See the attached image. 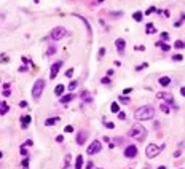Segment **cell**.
<instances>
[{"mask_svg":"<svg viewBox=\"0 0 185 169\" xmlns=\"http://www.w3.org/2000/svg\"><path fill=\"white\" fill-rule=\"evenodd\" d=\"M153 117H155V107L152 105H142L134 113V118L137 121H147V120H152Z\"/></svg>","mask_w":185,"mask_h":169,"instance_id":"1","label":"cell"},{"mask_svg":"<svg viewBox=\"0 0 185 169\" xmlns=\"http://www.w3.org/2000/svg\"><path fill=\"white\" fill-rule=\"evenodd\" d=\"M128 136L136 139V140H144L147 137V129L140 124H133V128L128 131Z\"/></svg>","mask_w":185,"mask_h":169,"instance_id":"2","label":"cell"},{"mask_svg":"<svg viewBox=\"0 0 185 169\" xmlns=\"http://www.w3.org/2000/svg\"><path fill=\"white\" fill-rule=\"evenodd\" d=\"M45 80L43 78H38V80H35V83H34V86H32V97L37 101V99H40V96H41V93H43V89H45Z\"/></svg>","mask_w":185,"mask_h":169,"instance_id":"3","label":"cell"},{"mask_svg":"<svg viewBox=\"0 0 185 169\" xmlns=\"http://www.w3.org/2000/svg\"><path fill=\"white\" fill-rule=\"evenodd\" d=\"M50 37L54 40V41H58V40H61V38H64V37H67V31H65V27L58 26V27H54V29L51 31Z\"/></svg>","mask_w":185,"mask_h":169,"instance_id":"4","label":"cell"},{"mask_svg":"<svg viewBox=\"0 0 185 169\" xmlns=\"http://www.w3.org/2000/svg\"><path fill=\"white\" fill-rule=\"evenodd\" d=\"M161 148H163V147H158V145H155V144H148L147 148H145V155H147V158H155V156H158Z\"/></svg>","mask_w":185,"mask_h":169,"instance_id":"5","label":"cell"},{"mask_svg":"<svg viewBox=\"0 0 185 169\" xmlns=\"http://www.w3.org/2000/svg\"><path fill=\"white\" fill-rule=\"evenodd\" d=\"M101 150H102V144H101V140H93L91 144H89L86 153L88 155H96V153L101 152Z\"/></svg>","mask_w":185,"mask_h":169,"instance_id":"6","label":"cell"},{"mask_svg":"<svg viewBox=\"0 0 185 169\" xmlns=\"http://www.w3.org/2000/svg\"><path fill=\"white\" fill-rule=\"evenodd\" d=\"M62 61H56V62H53L51 64V69H50V78L51 80H54V78L58 77V74H59V70H61V67H62Z\"/></svg>","mask_w":185,"mask_h":169,"instance_id":"7","label":"cell"},{"mask_svg":"<svg viewBox=\"0 0 185 169\" xmlns=\"http://www.w3.org/2000/svg\"><path fill=\"white\" fill-rule=\"evenodd\" d=\"M156 97L158 99H164V102L169 104V105H174V96H172L171 93H156Z\"/></svg>","mask_w":185,"mask_h":169,"instance_id":"8","label":"cell"},{"mask_svg":"<svg viewBox=\"0 0 185 169\" xmlns=\"http://www.w3.org/2000/svg\"><path fill=\"white\" fill-rule=\"evenodd\" d=\"M136 155H137V147L136 145H128L124 148V156H126V158H134Z\"/></svg>","mask_w":185,"mask_h":169,"instance_id":"9","label":"cell"},{"mask_svg":"<svg viewBox=\"0 0 185 169\" xmlns=\"http://www.w3.org/2000/svg\"><path fill=\"white\" fill-rule=\"evenodd\" d=\"M86 137H88V132L86 131H80L78 134H77V139H75L77 145H83V144L86 142Z\"/></svg>","mask_w":185,"mask_h":169,"instance_id":"10","label":"cell"},{"mask_svg":"<svg viewBox=\"0 0 185 169\" xmlns=\"http://www.w3.org/2000/svg\"><path fill=\"white\" fill-rule=\"evenodd\" d=\"M115 46H117L118 53L123 54V53H124V48H126V41H124L123 38H117V40H115Z\"/></svg>","mask_w":185,"mask_h":169,"instance_id":"11","label":"cell"},{"mask_svg":"<svg viewBox=\"0 0 185 169\" xmlns=\"http://www.w3.org/2000/svg\"><path fill=\"white\" fill-rule=\"evenodd\" d=\"M31 121H32V117H31V115H22V117H21V128L26 129L27 126L31 124Z\"/></svg>","mask_w":185,"mask_h":169,"instance_id":"12","label":"cell"},{"mask_svg":"<svg viewBox=\"0 0 185 169\" xmlns=\"http://www.w3.org/2000/svg\"><path fill=\"white\" fill-rule=\"evenodd\" d=\"M80 97H81V101H85V102H88V104H89V102L93 101V97H91V94H89V91H86V89H85V91H81V94H80Z\"/></svg>","mask_w":185,"mask_h":169,"instance_id":"13","label":"cell"},{"mask_svg":"<svg viewBox=\"0 0 185 169\" xmlns=\"http://www.w3.org/2000/svg\"><path fill=\"white\" fill-rule=\"evenodd\" d=\"M155 46H158V48H161L163 51H169L171 50V46L169 45H166L164 41H161V40H158V41H155Z\"/></svg>","mask_w":185,"mask_h":169,"instance_id":"14","label":"cell"},{"mask_svg":"<svg viewBox=\"0 0 185 169\" xmlns=\"http://www.w3.org/2000/svg\"><path fill=\"white\" fill-rule=\"evenodd\" d=\"M10 107L7 105V102L5 101H0V115H5V113H8Z\"/></svg>","mask_w":185,"mask_h":169,"instance_id":"15","label":"cell"},{"mask_svg":"<svg viewBox=\"0 0 185 169\" xmlns=\"http://www.w3.org/2000/svg\"><path fill=\"white\" fill-rule=\"evenodd\" d=\"M158 83L161 84V86H169L171 84V77H161L158 80Z\"/></svg>","mask_w":185,"mask_h":169,"instance_id":"16","label":"cell"},{"mask_svg":"<svg viewBox=\"0 0 185 169\" xmlns=\"http://www.w3.org/2000/svg\"><path fill=\"white\" fill-rule=\"evenodd\" d=\"M72 99H74V94H64V96H61V101L59 102H61V104H69Z\"/></svg>","mask_w":185,"mask_h":169,"instance_id":"17","label":"cell"},{"mask_svg":"<svg viewBox=\"0 0 185 169\" xmlns=\"http://www.w3.org/2000/svg\"><path fill=\"white\" fill-rule=\"evenodd\" d=\"M75 169H83V156L78 155L75 160Z\"/></svg>","mask_w":185,"mask_h":169,"instance_id":"18","label":"cell"},{"mask_svg":"<svg viewBox=\"0 0 185 169\" xmlns=\"http://www.w3.org/2000/svg\"><path fill=\"white\" fill-rule=\"evenodd\" d=\"M75 16H77V18H80V19L83 21V24H85V26H86V29H88V34L91 35V34H93V31H91V26H89V22L86 21V18H83V16H80V15H75Z\"/></svg>","mask_w":185,"mask_h":169,"instance_id":"19","label":"cell"},{"mask_svg":"<svg viewBox=\"0 0 185 169\" xmlns=\"http://www.w3.org/2000/svg\"><path fill=\"white\" fill-rule=\"evenodd\" d=\"M64 89H65L64 84H58V86L54 88V94H56V96H62V94H64Z\"/></svg>","mask_w":185,"mask_h":169,"instance_id":"20","label":"cell"},{"mask_svg":"<svg viewBox=\"0 0 185 169\" xmlns=\"http://www.w3.org/2000/svg\"><path fill=\"white\" fill-rule=\"evenodd\" d=\"M58 121H59V118H58V117H54V118H48V120L45 121V126H53V124H56Z\"/></svg>","mask_w":185,"mask_h":169,"instance_id":"21","label":"cell"},{"mask_svg":"<svg viewBox=\"0 0 185 169\" xmlns=\"http://www.w3.org/2000/svg\"><path fill=\"white\" fill-rule=\"evenodd\" d=\"M133 18H134V21L140 22V21H142V18H144V13H142V11H136V13L133 15Z\"/></svg>","mask_w":185,"mask_h":169,"instance_id":"22","label":"cell"},{"mask_svg":"<svg viewBox=\"0 0 185 169\" xmlns=\"http://www.w3.org/2000/svg\"><path fill=\"white\" fill-rule=\"evenodd\" d=\"M145 32H147V34H153V32H155L153 22H148V24H147V29H145Z\"/></svg>","mask_w":185,"mask_h":169,"instance_id":"23","label":"cell"},{"mask_svg":"<svg viewBox=\"0 0 185 169\" xmlns=\"http://www.w3.org/2000/svg\"><path fill=\"white\" fill-rule=\"evenodd\" d=\"M56 51H58V48H56L54 45H51V46L48 48V51H46V54H48V56H53V54H54Z\"/></svg>","mask_w":185,"mask_h":169,"instance_id":"24","label":"cell"},{"mask_svg":"<svg viewBox=\"0 0 185 169\" xmlns=\"http://www.w3.org/2000/svg\"><path fill=\"white\" fill-rule=\"evenodd\" d=\"M174 46L177 48V50H182V48H185V41H182V40H177L176 43H174Z\"/></svg>","mask_w":185,"mask_h":169,"instance_id":"25","label":"cell"},{"mask_svg":"<svg viewBox=\"0 0 185 169\" xmlns=\"http://www.w3.org/2000/svg\"><path fill=\"white\" fill-rule=\"evenodd\" d=\"M77 86H78V81H77V80H74V81H70V84H69V91H74V89L77 88Z\"/></svg>","mask_w":185,"mask_h":169,"instance_id":"26","label":"cell"},{"mask_svg":"<svg viewBox=\"0 0 185 169\" xmlns=\"http://www.w3.org/2000/svg\"><path fill=\"white\" fill-rule=\"evenodd\" d=\"M110 110H112L113 113H118V112H120V107H118V104H117V102H113V104L110 105Z\"/></svg>","mask_w":185,"mask_h":169,"instance_id":"27","label":"cell"},{"mask_svg":"<svg viewBox=\"0 0 185 169\" xmlns=\"http://www.w3.org/2000/svg\"><path fill=\"white\" fill-rule=\"evenodd\" d=\"M160 38H161V41H168L169 40V34L168 32H161L160 34Z\"/></svg>","mask_w":185,"mask_h":169,"instance_id":"28","label":"cell"},{"mask_svg":"<svg viewBox=\"0 0 185 169\" xmlns=\"http://www.w3.org/2000/svg\"><path fill=\"white\" fill-rule=\"evenodd\" d=\"M118 101H120L121 104H124V105L129 104V97H126V96H120V99H118Z\"/></svg>","mask_w":185,"mask_h":169,"instance_id":"29","label":"cell"},{"mask_svg":"<svg viewBox=\"0 0 185 169\" xmlns=\"http://www.w3.org/2000/svg\"><path fill=\"white\" fill-rule=\"evenodd\" d=\"M160 110L163 112V113H169V107L166 105V104H161V105H160Z\"/></svg>","mask_w":185,"mask_h":169,"instance_id":"30","label":"cell"},{"mask_svg":"<svg viewBox=\"0 0 185 169\" xmlns=\"http://www.w3.org/2000/svg\"><path fill=\"white\" fill-rule=\"evenodd\" d=\"M69 164H70V155H65V160H64V169H65V167H69Z\"/></svg>","mask_w":185,"mask_h":169,"instance_id":"31","label":"cell"},{"mask_svg":"<svg viewBox=\"0 0 185 169\" xmlns=\"http://www.w3.org/2000/svg\"><path fill=\"white\" fill-rule=\"evenodd\" d=\"M21 164H22V169H29V158H24Z\"/></svg>","mask_w":185,"mask_h":169,"instance_id":"32","label":"cell"},{"mask_svg":"<svg viewBox=\"0 0 185 169\" xmlns=\"http://www.w3.org/2000/svg\"><path fill=\"white\" fill-rule=\"evenodd\" d=\"M182 59H183V56H182V54H174V56H172V61H182Z\"/></svg>","mask_w":185,"mask_h":169,"instance_id":"33","label":"cell"},{"mask_svg":"<svg viewBox=\"0 0 185 169\" xmlns=\"http://www.w3.org/2000/svg\"><path fill=\"white\" fill-rule=\"evenodd\" d=\"M72 75H74V69H67V70H65V77H67V78H70Z\"/></svg>","mask_w":185,"mask_h":169,"instance_id":"34","label":"cell"},{"mask_svg":"<svg viewBox=\"0 0 185 169\" xmlns=\"http://www.w3.org/2000/svg\"><path fill=\"white\" fill-rule=\"evenodd\" d=\"M19 153H21V155H22V156H26V155H27V148H26V147H22V145H21V148H19Z\"/></svg>","mask_w":185,"mask_h":169,"instance_id":"35","label":"cell"},{"mask_svg":"<svg viewBox=\"0 0 185 169\" xmlns=\"http://www.w3.org/2000/svg\"><path fill=\"white\" fill-rule=\"evenodd\" d=\"M155 11H156V8H155V7H150V8L145 11V15H152V13H155Z\"/></svg>","mask_w":185,"mask_h":169,"instance_id":"36","label":"cell"},{"mask_svg":"<svg viewBox=\"0 0 185 169\" xmlns=\"http://www.w3.org/2000/svg\"><path fill=\"white\" fill-rule=\"evenodd\" d=\"M104 54H105V48H101V50H99V59H102Z\"/></svg>","mask_w":185,"mask_h":169,"instance_id":"37","label":"cell"},{"mask_svg":"<svg viewBox=\"0 0 185 169\" xmlns=\"http://www.w3.org/2000/svg\"><path fill=\"white\" fill-rule=\"evenodd\" d=\"M118 118H120V120H126V113H124V112H118Z\"/></svg>","mask_w":185,"mask_h":169,"instance_id":"38","label":"cell"},{"mask_svg":"<svg viewBox=\"0 0 185 169\" xmlns=\"http://www.w3.org/2000/svg\"><path fill=\"white\" fill-rule=\"evenodd\" d=\"M101 81H102V84H109V83H110V78H109V77H104Z\"/></svg>","mask_w":185,"mask_h":169,"instance_id":"39","label":"cell"},{"mask_svg":"<svg viewBox=\"0 0 185 169\" xmlns=\"http://www.w3.org/2000/svg\"><path fill=\"white\" fill-rule=\"evenodd\" d=\"M32 144H34V142L31 140V139H29V140H26L24 144H22V147H31V145H32Z\"/></svg>","mask_w":185,"mask_h":169,"instance_id":"40","label":"cell"},{"mask_svg":"<svg viewBox=\"0 0 185 169\" xmlns=\"http://www.w3.org/2000/svg\"><path fill=\"white\" fill-rule=\"evenodd\" d=\"M105 128H109V129H113V128H115V124H113L112 121H109V123L105 124Z\"/></svg>","mask_w":185,"mask_h":169,"instance_id":"41","label":"cell"},{"mask_svg":"<svg viewBox=\"0 0 185 169\" xmlns=\"http://www.w3.org/2000/svg\"><path fill=\"white\" fill-rule=\"evenodd\" d=\"M86 169H94V163H93V161H89L88 164H86Z\"/></svg>","mask_w":185,"mask_h":169,"instance_id":"42","label":"cell"},{"mask_svg":"<svg viewBox=\"0 0 185 169\" xmlns=\"http://www.w3.org/2000/svg\"><path fill=\"white\" fill-rule=\"evenodd\" d=\"M64 131H65V132H72V131H74V126H65Z\"/></svg>","mask_w":185,"mask_h":169,"instance_id":"43","label":"cell"},{"mask_svg":"<svg viewBox=\"0 0 185 169\" xmlns=\"http://www.w3.org/2000/svg\"><path fill=\"white\" fill-rule=\"evenodd\" d=\"M147 65H148V64H147V62H144V64H140L139 67H136V69H137V70H140V69H144V67H147Z\"/></svg>","mask_w":185,"mask_h":169,"instance_id":"44","label":"cell"},{"mask_svg":"<svg viewBox=\"0 0 185 169\" xmlns=\"http://www.w3.org/2000/svg\"><path fill=\"white\" fill-rule=\"evenodd\" d=\"M62 140H64V136H58V137H56V142H59V144H61Z\"/></svg>","mask_w":185,"mask_h":169,"instance_id":"45","label":"cell"},{"mask_svg":"<svg viewBox=\"0 0 185 169\" xmlns=\"http://www.w3.org/2000/svg\"><path fill=\"white\" fill-rule=\"evenodd\" d=\"M182 155V150H177V152L174 153V158H179V156H180Z\"/></svg>","mask_w":185,"mask_h":169,"instance_id":"46","label":"cell"},{"mask_svg":"<svg viewBox=\"0 0 185 169\" xmlns=\"http://www.w3.org/2000/svg\"><path fill=\"white\" fill-rule=\"evenodd\" d=\"M131 91H133V88H126V89H124V91H123V93H124V94H129Z\"/></svg>","mask_w":185,"mask_h":169,"instance_id":"47","label":"cell"},{"mask_svg":"<svg viewBox=\"0 0 185 169\" xmlns=\"http://www.w3.org/2000/svg\"><path fill=\"white\" fill-rule=\"evenodd\" d=\"M10 94H11L10 89H5V91H3V96H10Z\"/></svg>","mask_w":185,"mask_h":169,"instance_id":"48","label":"cell"},{"mask_svg":"<svg viewBox=\"0 0 185 169\" xmlns=\"http://www.w3.org/2000/svg\"><path fill=\"white\" fill-rule=\"evenodd\" d=\"M136 50H137V51H144L145 46H136Z\"/></svg>","mask_w":185,"mask_h":169,"instance_id":"49","label":"cell"},{"mask_svg":"<svg viewBox=\"0 0 185 169\" xmlns=\"http://www.w3.org/2000/svg\"><path fill=\"white\" fill-rule=\"evenodd\" d=\"M180 94H182L183 97H185V86H182V88H180Z\"/></svg>","mask_w":185,"mask_h":169,"instance_id":"50","label":"cell"},{"mask_svg":"<svg viewBox=\"0 0 185 169\" xmlns=\"http://www.w3.org/2000/svg\"><path fill=\"white\" fill-rule=\"evenodd\" d=\"M110 75H113V70L110 69V70H107V77H110Z\"/></svg>","mask_w":185,"mask_h":169,"instance_id":"51","label":"cell"},{"mask_svg":"<svg viewBox=\"0 0 185 169\" xmlns=\"http://www.w3.org/2000/svg\"><path fill=\"white\" fill-rule=\"evenodd\" d=\"M19 105H21V107H27V102H26V101H22Z\"/></svg>","mask_w":185,"mask_h":169,"instance_id":"52","label":"cell"},{"mask_svg":"<svg viewBox=\"0 0 185 169\" xmlns=\"http://www.w3.org/2000/svg\"><path fill=\"white\" fill-rule=\"evenodd\" d=\"M158 169H166V166H160V167H158Z\"/></svg>","mask_w":185,"mask_h":169,"instance_id":"53","label":"cell"},{"mask_svg":"<svg viewBox=\"0 0 185 169\" xmlns=\"http://www.w3.org/2000/svg\"><path fill=\"white\" fill-rule=\"evenodd\" d=\"M2 156H3V152H0V158H2Z\"/></svg>","mask_w":185,"mask_h":169,"instance_id":"54","label":"cell"},{"mask_svg":"<svg viewBox=\"0 0 185 169\" xmlns=\"http://www.w3.org/2000/svg\"><path fill=\"white\" fill-rule=\"evenodd\" d=\"M97 2H104V0H97Z\"/></svg>","mask_w":185,"mask_h":169,"instance_id":"55","label":"cell"},{"mask_svg":"<svg viewBox=\"0 0 185 169\" xmlns=\"http://www.w3.org/2000/svg\"><path fill=\"white\" fill-rule=\"evenodd\" d=\"M145 169H148V167H145Z\"/></svg>","mask_w":185,"mask_h":169,"instance_id":"56","label":"cell"},{"mask_svg":"<svg viewBox=\"0 0 185 169\" xmlns=\"http://www.w3.org/2000/svg\"><path fill=\"white\" fill-rule=\"evenodd\" d=\"M183 169H185V167H183Z\"/></svg>","mask_w":185,"mask_h":169,"instance_id":"57","label":"cell"}]
</instances>
